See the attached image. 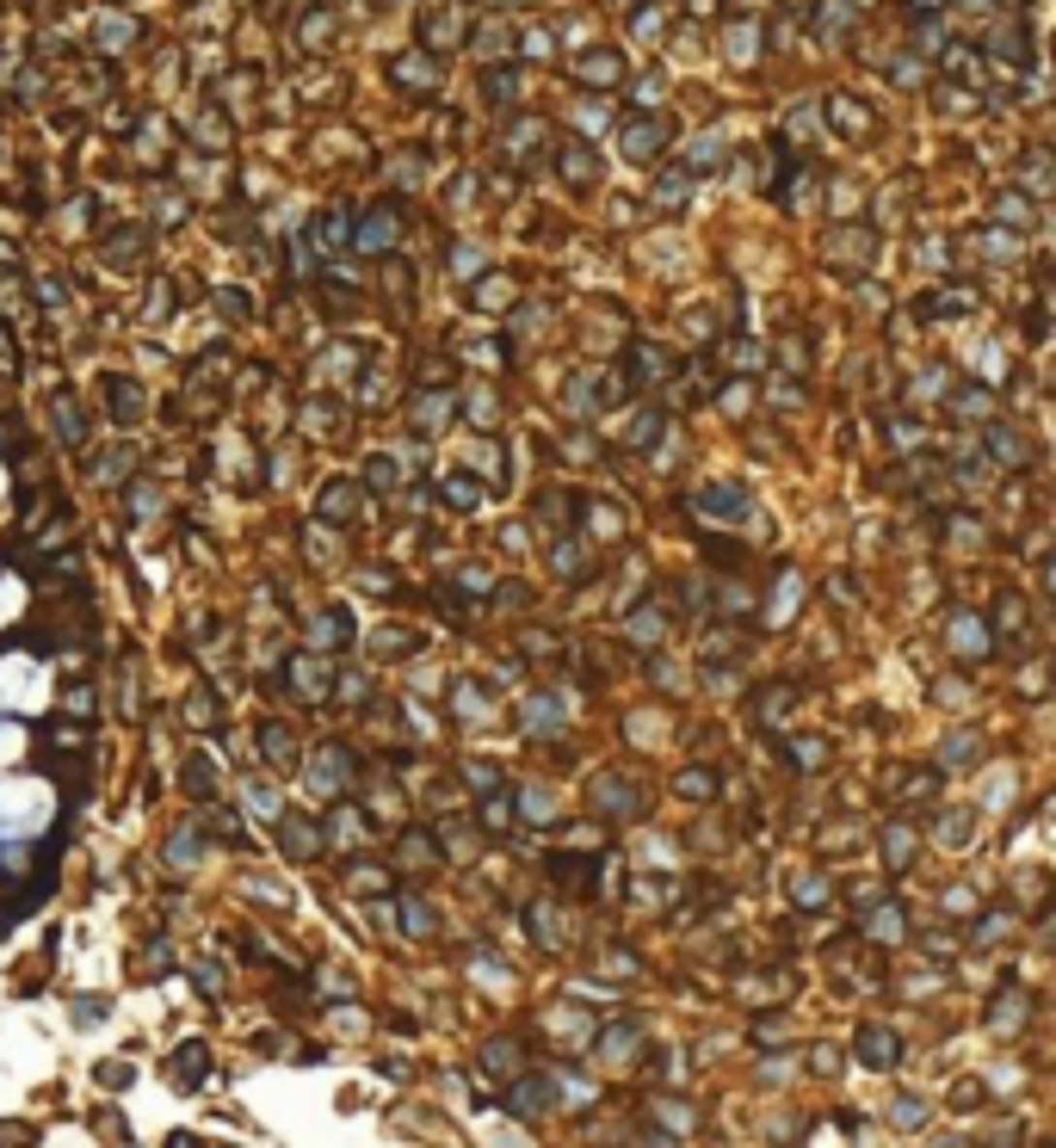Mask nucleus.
I'll return each mask as SVG.
<instances>
[{
	"label": "nucleus",
	"instance_id": "nucleus-1",
	"mask_svg": "<svg viewBox=\"0 0 1056 1148\" xmlns=\"http://www.w3.org/2000/svg\"><path fill=\"white\" fill-rule=\"evenodd\" d=\"M698 506H704L711 519H729V526H742V519L753 513V488H748V482H711V488L698 494Z\"/></svg>",
	"mask_w": 1056,
	"mask_h": 1148
},
{
	"label": "nucleus",
	"instance_id": "nucleus-2",
	"mask_svg": "<svg viewBox=\"0 0 1056 1148\" xmlns=\"http://www.w3.org/2000/svg\"><path fill=\"white\" fill-rule=\"evenodd\" d=\"M593 809H599V815H643V790H636L630 779L599 772V779H593Z\"/></svg>",
	"mask_w": 1056,
	"mask_h": 1148
},
{
	"label": "nucleus",
	"instance_id": "nucleus-3",
	"mask_svg": "<svg viewBox=\"0 0 1056 1148\" xmlns=\"http://www.w3.org/2000/svg\"><path fill=\"white\" fill-rule=\"evenodd\" d=\"M852 1050H859L865 1068H896V1062H902V1037L890 1032V1025H859Z\"/></svg>",
	"mask_w": 1056,
	"mask_h": 1148
},
{
	"label": "nucleus",
	"instance_id": "nucleus-4",
	"mask_svg": "<svg viewBox=\"0 0 1056 1148\" xmlns=\"http://www.w3.org/2000/svg\"><path fill=\"white\" fill-rule=\"evenodd\" d=\"M945 643H951V654H958V661H988V630L976 623V612H951Z\"/></svg>",
	"mask_w": 1056,
	"mask_h": 1148
},
{
	"label": "nucleus",
	"instance_id": "nucleus-5",
	"mask_svg": "<svg viewBox=\"0 0 1056 1148\" xmlns=\"http://www.w3.org/2000/svg\"><path fill=\"white\" fill-rule=\"evenodd\" d=\"M315 759H322V766H315L309 779H315V790H322V797H334V790L352 784V753H346V748H322Z\"/></svg>",
	"mask_w": 1056,
	"mask_h": 1148
},
{
	"label": "nucleus",
	"instance_id": "nucleus-6",
	"mask_svg": "<svg viewBox=\"0 0 1056 1148\" xmlns=\"http://www.w3.org/2000/svg\"><path fill=\"white\" fill-rule=\"evenodd\" d=\"M667 137H674V130H667V117H643V124H630V130H624V155L649 161L656 148H667Z\"/></svg>",
	"mask_w": 1056,
	"mask_h": 1148
},
{
	"label": "nucleus",
	"instance_id": "nucleus-7",
	"mask_svg": "<svg viewBox=\"0 0 1056 1148\" xmlns=\"http://www.w3.org/2000/svg\"><path fill=\"white\" fill-rule=\"evenodd\" d=\"M630 365H636V383H661V377H674V352L667 346H630Z\"/></svg>",
	"mask_w": 1056,
	"mask_h": 1148
},
{
	"label": "nucleus",
	"instance_id": "nucleus-8",
	"mask_svg": "<svg viewBox=\"0 0 1056 1148\" xmlns=\"http://www.w3.org/2000/svg\"><path fill=\"white\" fill-rule=\"evenodd\" d=\"M210 1074V1050L205 1043H179L174 1050V1087H198Z\"/></svg>",
	"mask_w": 1056,
	"mask_h": 1148
},
{
	"label": "nucleus",
	"instance_id": "nucleus-9",
	"mask_svg": "<svg viewBox=\"0 0 1056 1148\" xmlns=\"http://www.w3.org/2000/svg\"><path fill=\"white\" fill-rule=\"evenodd\" d=\"M859 933H871V939H902V933H909V920H902L896 902H878V908L859 920Z\"/></svg>",
	"mask_w": 1056,
	"mask_h": 1148
},
{
	"label": "nucleus",
	"instance_id": "nucleus-10",
	"mask_svg": "<svg viewBox=\"0 0 1056 1148\" xmlns=\"http://www.w3.org/2000/svg\"><path fill=\"white\" fill-rule=\"evenodd\" d=\"M106 396H112V420H143V390L137 383H124V377H106Z\"/></svg>",
	"mask_w": 1056,
	"mask_h": 1148
},
{
	"label": "nucleus",
	"instance_id": "nucleus-11",
	"mask_svg": "<svg viewBox=\"0 0 1056 1148\" xmlns=\"http://www.w3.org/2000/svg\"><path fill=\"white\" fill-rule=\"evenodd\" d=\"M575 75L587 80V87H612V80L624 75V62H618L612 49H593V56H581V69H575Z\"/></svg>",
	"mask_w": 1056,
	"mask_h": 1148
},
{
	"label": "nucleus",
	"instance_id": "nucleus-12",
	"mask_svg": "<svg viewBox=\"0 0 1056 1148\" xmlns=\"http://www.w3.org/2000/svg\"><path fill=\"white\" fill-rule=\"evenodd\" d=\"M396 87L427 93V87H439V69H432L427 56H401V62H396Z\"/></svg>",
	"mask_w": 1056,
	"mask_h": 1148
},
{
	"label": "nucleus",
	"instance_id": "nucleus-13",
	"mask_svg": "<svg viewBox=\"0 0 1056 1148\" xmlns=\"http://www.w3.org/2000/svg\"><path fill=\"white\" fill-rule=\"evenodd\" d=\"M507 1100H513V1111H519V1118H538V1111L550 1105V1080H519V1087L507 1093Z\"/></svg>",
	"mask_w": 1056,
	"mask_h": 1148
},
{
	"label": "nucleus",
	"instance_id": "nucleus-14",
	"mask_svg": "<svg viewBox=\"0 0 1056 1148\" xmlns=\"http://www.w3.org/2000/svg\"><path fill=\"white\" fill-rule=\"evenodd\" d=\"M686 192H692V174H686V167H667V174L656 179V205H667V210H680Z\"/></svg>",
	"mask_w": 1056,
	"mask_h": 1148
},
{
	"label": "nucleus",
	"instance_id": "nucleus-15",
	"mask_svg": "<svg viewBox=\"0 0 1056 1148\" xmlns=\"http://www.w3.org/2000/svg\"><path fill=\"white\" fill-rule=\"evenodd\" d=\"M396 241V210H371L359 223V247H390Z\"/></svg>",
	"mask_w": 1056,
	"mask_h": 1148
},
{
	"label": "nucleus",
	"instance_id": "nucleus-16",
	"mask_svg": "<svg viewBox=\"0 0 1056 1148\" xmlns=\"http://www.w3.org/2000/svg\"><path fill=\"white\" fill-rule=\"evenodd\" d=\"M352 513H359V488H340V482H334L328 494H322V519H334V526H346Z\"/></svg>",
	"mask_w": 1056,
	"mask_h": 1148
},
{
	"label": "nucleus",
	"instance_id": "nucleus-17",
	"mask_svg": "<svg viewBox=\"0 0 1056 1148\" xmlns=\"http://www.w3.org/2000/svg\"><path fill=\"white\" fill-rule=\"evenodd\" d=\"M304 852V858H315V852H322V834H315V827L309 821H284V852Z\"/></svg>",
	"mask_w": 1056,
	"mask_h": 1148
},
{
	"label": "nucleus",
	"instance_id": "nucleus-18",
	"mask_svg": "<svg viewBox=\"0 0 1056 1148\" xmlns=\"http://www.w3.org/2000/svg\"><path fill=\"white\" fill-rule=\"evenodd\" d=\"M784 753H791V766H803V772H816L821 759H828V741H784Z\"/></svg>",
	"mask_w": 1056,
	"mask_h": 1148
},
{
	"label": "nucleus",
	"instance_id": "nucleus-19",
	"mask_svg": "<svg viewBox=\"0 0 1056 1148\" xmlns=\"http://www.w3.org/2000/svg\"><path fill=\"white\" fill-rule=\"evenodd\" d=\"M680 797H717V772L711 766H686L680 772Z\"/></svg>",
	"mask_w": 1056,
	"mask_h": 1148
},
{
	"label": "nucleus",
	"instance_id": "nucleus-20",
	"mask_svg": "<svg viewBox=\"0 0 1056 1148\" xmlns=\"http://www.w3.org/2000/svg\"><path fill=\"white\" fill-rule=\"evenodd\" d=\"M401 926H408L414 939H432V933H439V920H432L427 902H401Z\"/></svg>",
	"mask_w": 1056,
	"mask_h": 1148
},
{
	"label": "nucleus",
	"instance_id": "nucleus-21",
	"mask_svg": "<svg viewBox=\"0 0 1056 1148\" xmlns=\"http://www.w3.org/2000/svg\"><path fill=\"white\" fill-rule=\"evenodd\" d=\"M828 112H834V124H841L847 137H859V130H865V106H852L847 93H834V99H828Z\"/></svg>",
	"mask_w": 1056,
	"mask_h": 1148
},
{
	"label": "nucleus",
	"instance_id": "nucleus-22",
	"mask_svg": "<svg viewBox=\"0 0 1056 1148\" xmlns=\"http://www.w3.org/2000/svg\"><path fill=\"white\" fill-rule=\"evenodd\" d=\"M445 414H451V396H421V414H414V427H421V432H439Z\"/></svg>",
	"mask_w": 1056,
	"mask_h": 1148
},
{
	"label": "nucleus",
	"instance_id": "nucleus-23",
	"mask_svg": "<svg viewBox=\"0 0 1056 1148\" xmlns=\"http://www.w3.org/2000/svg\"><path fill=\"white\" fill-rule=\"evenodd\" d=\"M791 605H797V568H779V593H773V623H784V618H791Z\"/></svg>",
	"mask_w": 1056,
	"mask_h": 1148
},
{
	"label": "nucleus",
	"instance_id": "nucleus-24",
	"mask_svg": "<svg viewBox=\"0 0 1056 1148\" xmlns=\"http://www.w3.org/2000/svg\"><path fill=\"white\" fill-rule=\"evenodd\" d=\"M883 852H890V865H909L914 840H909V827H902V821H890V827H883Z\"/></svg>",
	"mask_w": 1056,
	"mask_h": 1148
},
{
	"label": "nucleus",
	"instance_id": "nucleus-25",
	"mask_svg": "<svg viewBox=\"0 0 1056 1148\" xmlns=\"http://www.w3.org/2000/svg\"><path fill=\"white\" fill-rule=\"evenodd\" d=\"M557 722H562L557 698H531V704H526V729H557Z\"/></svg>",
	"mask_w": 1056,
	"mask_h": 1148
},
{
	"label": "nucleus",
	"instance_id": "nucleus-26",
	"mask_svg": "<svg viewBox=\"0 0 1056 1148\" xmlns=\"http://www.w3.org/2000/svg\"><path fill=\"white\" fill-rule=\"evenodd\" d=\"M401 858H408V865H432L439 846H432V834H401Z\"/></svg>",
	"mask_w": 1056,
	"mask_h": 1148
},
{
	"label": "nucleus",
	"instance_id": "nucleus-27",
	"mask_svg": "<svg viewBox=\"0 0 1056 1148\" xmlns=\"http://www.w3.org/2000/svg\"><path fill=\"white\" fill-rule=\"evenodd\" d=\"M482 1068H495V1074L519 1068V1043H507V1037H500V1043H489V1050H482Z\"/></svg>",
	"mask_w": 1056,
	"mask_h": 1148
},
{
	"label": "nucleus",
	"instance_id": "nucleus-28",
	"mask_svg": "<svg viewBox=\"0 0 1056 1148\" xmlns=\"http://www.w3.org/2000/svg\"><path fill=\"white\" fill-rule=\"evenodd\" d=\"M260 748L272 753V759H284V766H291V753H297L291 735H284V722H266V729H260Z\"/></svg>",
	"mask_w": 1056,
	"mask_h": 1148
},
{
	"label": "nucleus",
	"instance_id": "nucleus-29",
	"mask_svg": "<svg viewBox=\"0 0 1056 1148\" xmlns=\"http://www.w3.org/2000/svg\"><path fill=\"white\" fill-rule=\"evenodd\" d=\"M920 1118H927V1100H920V1093H902L896 1100V1130H920Z\"/></svg>",
	"mask_w": 1056,
	"mask_h": 1148
},
{
	"label": "nucleus",
	"instance_id": "nucleus-30",
	"mask_svg": "<svg viewBox=\"0 0 1056 1148\" xmlns=\"http://www.w3.org/2000/svg\"><path fill=\"white\" fill-rule=\"evenodd\" d=\"M56 432L69 438V445H80V438H87V427H80V408H75V401H56Z\"/></svg>",
	"mask_w": 1056,
	"mask_h": 1148
},
{
	"label": "nucleus",
	"instance_id": "nucleus-31",
	"mask_svg": "<svg viewBox=\"0 0 1056 1148\" xmlns=\"http://www.w3.org/2000/svg\"><path fill=\"white\" fill-rule=\"evenodd\" d=\"M519 803H526V809H519V815H526V821H550V815H557V803H550V790H519Z\"/></svg>",
	"mask_w": 1056,
	"mask_h": 1148
},
{
	"label": "nucleus",
	"instance_id": "nucleus-32",
	"mask_svg": "<svg viewBox=\"0 0 1056 1148\" xmlns=\"http://www.w3.org/2000/svg\"><path fill=\"white\" fill-rule=\"evenodd\" d=\"M445 500H451V506H476V500H482V482H469V476H445Z\"/></svg>",
	"mask_w": 1056,
	"mask_h": 1148
},
{
	"label": "nucleus",
	"instance_id": "nucleus-33",
	"mask_svg": "<svg viewBox=\"0 0 1056 1148\" xmlns=\"http://www.w3.org/2000/svg\"><path fill=\"white\" fill-rule=\"evenodd\" d=\"M717 161H723V143H717V137H698V143H692V167H686V174H704V167H717Z\"/></svg>",
	"mask_w": 1056,
	"mask_h": 1148
},
{
	"label": "nucleus",
	"instance_id": "nucleus-34",
	"mask_svg": "<svg viewBox=\"0 0 1056 1148\" xmlns=\"http://www.w3.org/2000/svg\"><path fill=\"white\" fill-rule=\"evenodd\" d=\"M988 451H995V458H1008V463L1026 458V445H1019L1013 432H1001V427H988Z\"/></svg>",
	"mask_w": 1056,
	"mask_h": 1148
},
{
	"label": "nucleus",
	"instance_id": "nucleus-35",
	"mask_svg": "<svg viewBox=\"0 0 1056 1148\" xmlns=\"http://www.w3.org/2000/svg\"><path fill=\"white\" fill-rule=\"evenodd\" d=\"M186 717H192V722H205V729L216 722V704H210V691H205V686L186 691Z\"/></svg>",
	"mask_w": 1056,
	"mask_h": 1148
},
{
	"label": "nucleus",
	"instance_id": "nucleus-36",
	"mask_svg": "<svg viewBox=\"0 0 1056 1148\" xmlns=\"http://www.w3.org/2000/svg\"><path fill=\"white\" fill-rule=\"evenodd\" d=\"M797 902L803 908H821V902H828V877H797Z\"/></svg>",
	"mask_w": 1056,
	"mask_h": 1148
},
{
	"label": "nucleus",
	"instance_id": "nucleus-37",
	"mask_svg": "<svg viewBox=\"0 0 1056 1148\" xmlns=\"http://www.w3.org/2000/svg\"><path fill=\"white\" fill-rule=\"evenodd\" d=\"M630 636H636V643H656V636H661V623H656V605H643V612L630 618Z\"/></svg>",
	"mask_w": 1056,
	"mask_h": 1148
},
{
	"label": "nucleus",
	"instance_id": "nucleus-38",
	"mask_svg": "<svg viewBox=\"0 0 1056 1148\" xmlns=\"http://www.w3.org/2000/svg\"><path fill=\"white\" fill-rule=\"evenodd\" d=\"M531 933H538L544 944H562V933H557V920H550V902H538V908H531Z\"/></svg>",
	"mask_w": 1056,
	"mask_h": 1148
},
{
	"label": "nucleus",
	"instance_id": "nucleus-39",
	"mask_svg": "<svg viewBox=\"0 0 1056 1148\" xmlns=\"http://www.w3.org/2000/svg\"><path fill=\"white\" fill-rule=\"evenodd\" d=\"M99 44H106V49H117V44H130V25H124V19H117V13H112V19H99Z\"/></svg>",
	"mask_w": 1056,
	"mask_h": 1148
},
{
	"label": "nucleus",
	"instance_id": "nucleus-40",
	"mask_svg": "<svg viewBox=\"0 0 1056 1148\" xmlns=\"http://www.w3.org/2000/svg\"><path fill=\"white\" fill-rule=\"evenodd\" d=\"M562 167H568V179H593V155H587V148H568Z\"/></svg>",
	"mask_w": 1056,
	"mask_h": 1148
},
{
	"label": "nucleus",
	"instance_id": "nucleus-41",
	"mask_svg": "<svg viewBox=\"0 0 1056 1148\" xmlns=\"http://www.w3.org/2000/svg\"><path fill=\"white\" fill-rule=\"evenodd\" d=\"M995 1006H1001V1012H995V1019H988V1025H995V1032H1008V1025H1019V994H1001Z\"/></svg>",
	"mask_w": 1056,
	"mask_h": 1148
},
{
	"label": "nucleus",
	"instance_id": "nucleus-42",
	"mask_svg": "<svg viewBox=\"0 0 1056 1148\" xmlns=\"http://www.w3.org/2000/svg\"><path fill=\"white\" fill-rule=\"evenodd\" d=\"M661 25H667V13H661V7H643V13H636V31H643V38H656Z\"/></svg>",
	"mask_w": 1056,
	"mask_h": 1148
},
{
	"label": "nucleus",
	"instance_id": "nucleus-43",
	"mask_svg": "<svg viewBox=\"0 0 1056 1148\" xmlns=\"http://www.w3.org/2000/svg\"><path fill=\"white\" fill-rule=\"evenodd\" d=\"M75 1019L80 1025H99V1019H106V1001H75Z\"/></svg>",
	"mask_w": 1056,
	"mask_h": 1148
},
{
	"label": "nucleus",
	"instance_id": "nucleus-44",
	"mask_svg": "<svg viewBox=\"0 0 1056 1148\" xmlns=\"http://www.w3.org/2000/svg\"><path fill=\"white\" fill-rule=\"evenodd\" d=\"M1001 223H1032V216H1026V198H1001Z\"/></svg>",
	"mask_w": 1056,
	"mask_h": 1148
},
{
	"label": "nucleus",
	"instance_id": "nucleus-45",
	"mask_svg": "<svg viewBox=\"0 0 1056 1148\" xmlns=\"http://www.w3.org/2000/svg\"><path fill=\"white\" fill-rule=\"evenodd\" d=\"M557 574H581V550L575 544H568V550L557 544Z\"/></svg>",
	"mask_w": 1056,
	"mask_h": 1148
},
{
	"label": "nucleus",
	"instance_id": "nucleus-46",
	"mask_svg": "<svg viewBox=\"0 0 1056 1148\" xmlns=\"http://www.w3.org/2000/svg\"><path fill=\"white\" fill-rule=\"evenodd\" d=\"M469 272H482V253L476 247H458V278H469Z\"/></svg>",
	"mask_w": 1056,
	"mask_h": 1148
},
{
	"label": "nucleus",
	"instance_id": "nucleus-47",
	"mask_svg": "<svg viewBox=\"0 0 1056 1148\" xmlns=\"http://www.w3.org/2000/svg\"><path fill=\"white\" fill-rule=\"evenodd\" d=\"M192 975H198V988H205V994H216V988H223V975H216V970H210V964H198V970H192Z\"/></svg>",
	"mask_w": 1056,
	"mask_h": 1148
},
{
	"label": "nucleus",
	"instance_id": "nucleus-48",
	"mask_svg": "<svg viewBox=\"0 0 1056 1148\" xmlns=\"http://www.w3.org/2000/svg\"><path fill=\"white\" fill-rule=\"evenodd\" d=\"M909 7H920V13H933V7H945V0H909Z\"/></svg>",
	"mask_w": 1056,
	"mask_h": 1148
}]
</instances>
